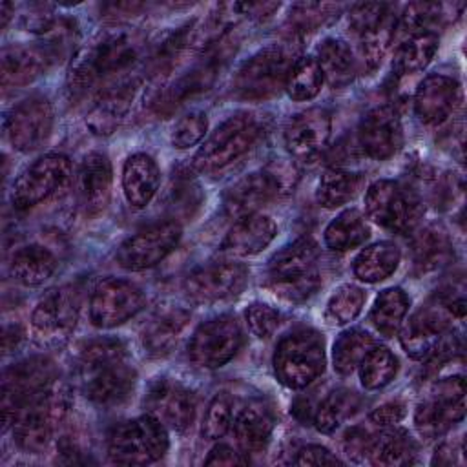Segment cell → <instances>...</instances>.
Returning a JSON list of instances; mask_svg holds the SVG:
<instances>
[{
  "label": "cell",
  "mask_w": 467,
  "mask_h": 467,
  "mask_svg": "<svg viewBox=\"0 0 467 467\" xmlns=\"http://www.w3.org/2000/svg\"><path fill=\"white\" fill-rule=\"evenodd\" d=\"M77 379L88 400L109 409L131 396L137 372L120 339L100 337L82 348L77 361Z\"/></svg>",
  "instance_id": "6da1fadb"
},
{
  "label": "cell",
  "mask_w": 467,
  "mask_h": 467,
  "mask_svg": "<svg viewBox=\"0 0 467 467\" xmlns=\"http://www.w3.org/2000/svg\"><path fill=\"white\" fill-rule=\"evenodd\" d=\"M142 38L130 29H115L99 36L73 57L67 71V95L80 100L97 84L130 69L140 57Z\"/></svg>",
  "instance_id": "7a4b0ae2"
},
{
  "label": "cell",
  "mask_w": 467,
  "mask_h": 467,
  "mask_svg": "<svg viewBox=\"0 0 467 467\" xmlns=\"http://www.w3.org/2000/svg\"><path fill=\"white\" fill-rule=\"evenodd\" d=\"M319 250L314 239L299 237L272 255L266 286L285 301L303 303L321 286Z\"/></svg>",
  "instance_id": "3957f363"
},
{
  "label": "cell",
  "mask_w": 467,
  "mask_h": 467,
  "mask_svg": "<svg viewBox=\"0 0 467 467\" xmlns=\"http://www.w3.org/2000/svg\"><path fill=\"white\" fill-rule=\"evenodd\" d=\"M239 46L234 31L219 38L202 49V57L186 73L177 77L173 82L159 88L151 95V106L159 115H170L173 109L188 102L190 99L208 91L221 71L226 67L230 58L235 55Z\"/></svg>",
  "instance_id": "277c9868"
},
{
  "label": "cell",
  "mask_w": 467,
  "mask_h": 467,
  "mask_svg": "<svg viewBox=\"0 0 467 467\" xmlns=\"http://www.w3.org/2000/svg\"><path fill=\"white\" fill-rule=\"evenodd\" d=\"M463 296L440 292L410 316L400 336L401 347L409 356L423 359L447 334L452 332V323L463 319Z\"/></svg>",
  "instance_id": "5b68a950"
},
{
  "label": "cell",
  "mask_w": 467,
  "mask_h": 467,
  "mask_svg": "<svg viewBox=\"0 0 467 467\" xmlns=\"http://www.w3.org/2000/svg\"><path fill=\"white\" fill-rule=\"evenodd\" d=\"M69 405V392L58 381L27 401L13 421L15 443L29 454L42 452L66 420Z\"/></svg>",
  "instance_id": "8992f818"
},
{
  "label": "cell",
  "mask_w": 467,
  "mask_h": 467,
  "mask_svg": "<svg viewBox=\"0 0 467 467\" xmlns=\"http://www.w3.org/2000/svg\"><path fill=\"white\" fill-rule=\"evenodd\" d=\"M261 124L254 113L237 111L221 122L193 157L201 173H215L243 157L259 139Z\"/></svg>",
  "instance_id": "52a82bcc"
},
{
  "label": "cell",
  "mask_w": 467,
  "mask_h": 467,
  "mask_svg": "<svg viewBox=\"0 0 467 467\" xmlns=\"http://www.w3.org/2000/svg\"><path fill=\"white\" fill-rule=\"evenodd\" d=\"M166 427L151 414L115 425L108 434V456L113 463L146 465L168 451Z\"/></svg>",
  "instance_id": "ba28073f"
},
{
  "label": "cell",
  "mask_w": 467,
  "mask_h": 467,
  "mask_svg": "<svg viewBox=\"0 0 467 467\" xmlns=\"http://www.w3.org/2000/svg\"><path fill=\"white\" fill-rule=\"evenodd\" d=\"M274 370L277 379L290 389L310 385L325 370V341L312 328L286 334L275 347Z\"/></svg>",
  "instance_id": "9c48e42d"
},
{
  "label": "cell",
  "mask_w": 467,
  "mask_h": 467,
  "mask_svg": "<svg viewBox=\"0 0 467 467\" xmlns=\"http://www.w3.org/2000/svg\"><path fill=\"white\" fill-rule=\"evenodd\" d=\"M292 64V51L285 46H268L257 51L243 62L234 77L235 97L250 102L275 97L285 88Z\"/></svg>",
  "instance_id": "30bf717a"
},
{
  "label": "cell",
  "mask_w": 467,
  "mask_h": 467,
  "mask_svg": "<svg viewBox=\"0 0 467 467\" xmlns=\"http://www.w3.org/2000/svg\"><path fill=\"white\" fill-rule=\"evenodd\" d=\"M58 381L55 363L46 356L26 358L5 368L2 376V423L13 427L16 412Z\"/></svg>",
  "instance_id": "8fae6325"
},
{
  "label": "cell",
  "mask_w": 467,
  "mask_h": 467,
  "mask_svg": "<svg viewBox=\"0 0 467 467\" xmlns=\"http://www.w3.org/2000/svg\"><path fill=\"white\" fill-rule=\"evenodd\" d=\"M465 416V379L451 376L436 381L414 410V425L421 438L443 436Z\"/></svg>",
  "instance_id": "7c38bea8"
},
{
  "label": "cell",
  "mask_w": 467,
  "mask_h": 467,
  "mask_svg": "<svg viewBox=\"0 0 467 467\" xmlns=\"http://www.w3.org/2000/svg\"><path fill=\"white\" fill-rule=\"evenodd\" d=\"M80 310V297L75 286L64 285L49 290L31 314L33 337L40 347H62L73 334Z\"/></svg>",
  "instance_id": "4fadbf2b"
},
{
  "label": "cell",
  "mask_w": 467,
  "mask_h": 467,
  "mask_svg": "<svg viewBox=\"0 0 467 467\" xmlns=\"http://www.w3.org/2000/svg\"><path fill=\"white\" fill-rule=\"evenodd\" d=\"M348 27L358 36L363 66L368 71H374L381 64L396 35L398 20L392 13V5L383 2L356 4L348 16Z\"/></svg>",
  "instance_id": "5bb4252c"
},
{
  "label": "cell",
  "mask_w": 467,
  "mask_h": 467,
  "mask_svg": "<svg viewBox=\"0 0 467 467\" xmlns=\"http://www.w3.org/2000/svg\"><path fill=\"white\" fill-rule=\"evenodd\" d=\"M365 210L376 224L396 234H407L416 226L421 215V202L416 193L401 182L381 179L368 186Z\"/></svg>",
  "instance_id": "9a60e30c"
},
{
  "label": "cell",
  "mask_w": 467,
  "mask_h": 467,
  "mask_svg": "<svg viewBox=\"0 0 467 467\" xmlns=\"http://www.w3.org/2000/svg\"><path fill=\"white\" fill-rule=\"evenodd\" d=\"M71 179V161L62 153H47L29 164L15 181L11 201L16 210H29L62 190Z\"/></svg>",
  "instance_id": "2e32d148"
},
{
  "label": "cell",
  "mask_w": 467,
  "mask_h": 467,
  "mask_svg": "<svg viewBox=\"0 0 467 467\" xmlns=\"http://www.w3.org/2000/svg\"><path fill=\"white\" fill-rule=\"evenodd\" d=\"M243 330L234 316H219L202 323L192 336L188 358L201 368H221L243 347Z\"/></svg>",
  "instance_id": "e0dca14e"
},
{
  "label": "cell",
  "mask_w": 467,
  "mask_h": 467,
  "mask_svg": "<svg viewBox=\"0 0 467 467\" xmlns=\"http://www.w3.org/2000/svg\"><path fill=\"white\" fill-rule=\"evenodd\" d=\"M182 235L177 221H159L130 235L117 250V263L131 272L146 270L161 263L179 244Z\"/></svg>",
  "instance_id": "ac0fdd59"
},
{
  "label": "cell",
  "mask_w": 467,
  "mask_h": 467,
  "mask_svg": "<svg viewBox=\"0 0 467 467\" xmlns=\"http://www.w3.org/2000/svg\"><path fill=\"white\" fill-rule=\"evenodd\" d=\"M146 306L144 292L131 281L106 277L97 283L89 299V319L99 328L126 323Z\"/></svg>",
  "instance_id": "d6986e66"
},
{
  "label": "cell",
  "mask_w": 467,
  "mask_h": 467,
  "mask_svg": "<svg viewBox=\"0 0 467 467\" xmlns=\"http://www.w3.org/2000/svg\"><path fill=\"white\" fill-rule=\"evenodd\" d=\"M248 281V268L241 263H210L190 272L182 283L186 297L199 305H212L237 297Z\"/></svg>",
  "instance_id": "ffe728a7"
},
{
  "label": "cell",
  "mask_w": 467,
  "mask_h": 467,
  "mask_svg": "<svg viewBox=\"0 0 467 467\" xmlns=\"http://www.w3.org/2000/svg\"><path fill=\"white\" fill-rule=\"evenodd\" d=\"M53 130V106L46 97L33 95L18 102L5 117V133L18 151L40 148Z\"/></svg>",
  "instance_id": "44dd1931"
},
{
  "label": "cell",
  "mask_w": 467,
  "mask_h": 467,
  "mask_svg": "<svg viewBox=\"0 0 467 467\" xmlns=\"http://www.w3.org/2000/svg\"><path fill=\"white\" fill-rule=\"evenodd\" d=\"M144 407L148 414L155 416L164 427L177 432H184L192 427L197 412V398L193 390L179 381L161 378L150 385L144 398Z\"/></svg>",
  "instance_id": "7402d4cb"
},
{
  "label": "cell",
  "mask_w": 467,
  "mask_h": 467,
  "mask_svg": "<svg viewBox=\"0 0 467 467\" xmlns=\"http://www.w3.org/2000/svg\"><path fill=\"white\" fill-rule=\"evenodd\" d=\"M330 133V113L323 108H308L288 120L285 128V146L294 159L310 164L327 150Z\"/></svg>",
  "instance_id": "603a6c76"
},
{
  "label": "cell",
  "mask_w": 467,
  "mask_h": 467,
  "mask_svg": "<svg viewBox=\"0 0 467 467\" xmlns=\"http://www.w3.org/2000/svg\"><path fill=\"white\" fill-rule=\"evenodd\" d=\"M285 195L277 175L272 166H266L261 171H254L232 184L223 197L224 215L230 219H241L252 213H257L261 206L270 202L275 197Z\"/></svg>",
  "instance_id": "cb8c5ba5"
},
{
  "label": "cell",
  "mask_w": 467,
  "mask_h": 467,
  "mask_svg": "<svg viewBox=\"0 0 467 467\" xmlns=\"http://www.w3.org/2000/svg\"><path fill=\"white\" fill-rule=\"evenodd\" d=\"M358 142L370 159L385 161L392 157L403 142L401 120L396 108L383 104L365 113L358 126Z\"/></svg>",
  "instance_id": "d4e9b609"
},
{
  "label": "cell",
  "mask_w": 467,
  "mask_h": 467,
  "mask_svg": "<svg viewBox=\"0 0 467 467\" xmlns=\"http://www.w3.org/2000/svg\"><path fill=\"white\" fill-rule=\"evenodd\" d=\"M139 89L137 77L115 78L104 89L99 91L91 109L88 111L86 124L95 135H109L113 133L128 111L131 109L135 93Z\"/></svg>",
  "instance_id": "484cf974"
},
{
  "label": "cell",
  "mask_w": 467,
  "mask_h": 467,
  "mask_svg": "<svg viewBox=\"0 0 467 467\" xmlns=\"http://www.w3.org/2000/svg\"><path fill=\"white\" fill-rule=\"evenodd\" d=\"M460 84L447 75H427L414 95V111L425 124L436 126L445 122L460 104Z\"/></svg>",
  "instance_id": "4316f807"
},
{
  "label": "cell",
  "mask_w": 467,
  "mask_h": 467,
  "mask_svg": "<svg viewBox=\"0 0 467 467\" xmlns=\"http://www.w3.org/2000/svg\"><path fill=\"white\" fill-rule=\"evenodd\" d=\"M55 58L40 44H13L2 49L0 80L2 88H18L31 84L47 71Z\"/></svg>",
  "instance_id": "83f0119b"
},
{
  "label": "cell",
  "mask_w": 467,
  "mask_h": 467,
  "mask_svg": "<svg viewBox=\"0 0 467 467\" xmlns=\"http://www.w3.org/2000/svg\"><path fill=\"white\" fill-rule=\"evenodd\" d=\"M77 195L86 215H99L111 197V164L104 153H88L77 173Z\"/></svg>",
  "instance_id": "f1b7e54d"
},
{
  "label": "cell",
  "mask_w": 467,
  "mask_h": 467,
  "mask_svg": "<svg viewBox=\"0 0 467 467\" xmlns=\"http://www.w3.org/2000/svg\"><path fill=\"white\" fill-rule=\"evenodd\" d=\"M190 321V312L177 305H162L148 317L140 330V343L148 356L164 358L175 347Z\"/></svg>",
  "instance_id": "f546056e"
},
{
  "label": "cell",
  "mask_w": 467,
  "mask_h": 467,
  "mask_svg": "<svg viewBox=\"0 0 467 467\" xmlns=\"http://www.w3.org/2000/svg\"><path fill=\"white\" fill-rule=\"evenodd\" d=\"M275 223L263 213L237 219L221 243V250L230 255L248 257L265 250L275 237Z\"/></svg>",
  "instance_id": "4dcf8cb0"
},
{
  "label": "cell",
  "mask_w": 467,
  "mask_h": 467,
  "mask_svg": "<svg viewBox=\"0 0 467 467\" xmlns=\"http://www.w3.org/2000/svg\"><path fill=\"white\" fill-rule=\"evenodd\" d=\"M274 431L272 410L261 401H250L235 410L232 432L241 451L259 452L266 447Z\"/></svg>",
  "instance_id": "1f68e13d"
},
{
  "label": "cell",
  "mask_w": 467,
  "mask_h": 467,
  "mask_svg": "<svg viewBox=\"0 0 467 467\" xmlns=\"http://www.w3.org/2000/svg\"><path fill=\"white\" fill-rule=\"evenodd\" d=\"M161 173L146 153H133L122 166V190L130 206L144 208L159 190Z\"/></svg>",
  "instance_id": "d6a6232c"
},
{
  "label": "cell",
  "mask_w": 467,
  "mask_h": 467,
  "mask_svg": "<svg viewBox=\"0 0 467 467\" xmlns=\"http://www.w3.org/2000/svg\"><path fill=\"white\" fill-rule=\"evenodd\" d=\"M410 252L416 275L441 270L454 259V250L449 235L436 226H427L414 234L410 241Z\"/></svg>",
  "instance_id": "836d02e7"
},
{
  "label": "cell",
  "mask_w": 467,
  "mask_h": 467,
  "mask_svg": "<svg viewBox=\"0 0 467 467\" xmlns=\"http://www.w3.org/2000/svg\"><path fill=\"white\" fill-rule=\"evenodd\" d=\"M57 257L40 244H26L9 259L11 277L24 286L44 285L57 270Z\"/></svg>",
  "instance_id": "e575fe53"
},
{
  "label": "cell",
  "mask_w": 467,
  "mask_h": 467,
  "mask_svg": "<svg viewBox=\"0 0 467 467\" xmlns=\"http://www.w3.org/2000/svg\"><path fill=\"white\" fill-rule=\"evenodd\" d=\"M317 64L332 88H345L356 77L358 66L350 46L339 38H325L317 46Z\"/></svg>",
  "instance_id": "d590c367"
},
{
  "label": "cell",
  "mask_w": 467,
  "mask_h": 467,
  "mask_svg": "<svg viewBox=\"0 0 467 467\" xmlns=\"http://www.w3.org/2000/svg\"><path fill=\"white\" fill-rule=\"evenodd\" d=\"M416 443L409 436L407 431L392 427H385V431L378 436H372L368 449V462L372 465H409L416 462Z\"/></svg>",
  "instance_id": "8d00e7d4"
},
{
  "label": "cell",
  "mask_w": 467,
  "mask_h": 467,
  "mask_svg": "<svg viewBox=\"0 0 467 467\" xmlns=\"http://www.w3.org/2000/svg\"><path fill=\"white\" fill-rule=\"evenodd\" d=\"M401 259L400 248L390 241H379L358 254L354 259V275L365 283L387 279L398 268Z\"/></svg>",
  "instance_id": "74e56055"
},
{
  "label": "cell",
  "mask_w": 467,
  "mask_h": 467,
  "mask_svg": "<svg viewBox=\"0 0 467 467\" xmlns=\"http://www.w3.org/2000/svg\"><path fill=\"white\" fill-rule=\"evenodd\" d=\"M204 201L202 190L199 186V182L184 171H177L173 173L170 186L166 190V212L170 213L171 221L182 219V221H190L201 208Z\"/></svg>",
  "instance_id": "f35d334b"
},
{
  "label": "cell",
  "mask_w": 467,
  "mask_h": 467,
  "mask_svg": "<svg viewBox=\"0 0 467 467\" xmlns=\"http://www.w3.org/2000/svg\"><path fill=\"white\" fill-rule=\"evenodd\" d=\"M361 184V173L343 168H330L319 179L316 192L317 202L325 208H339L356 197Z\"/></svg>",
  "instance_id": "ab89813d"
},
{
  "label": "cell",
  "mask_w": 467,
  "mask_h": 467,
  "mask_svg": "<svg viewBox=\"0 0 467 467\" xmlns=\"http://www.w3.org/2000/svg\"><path fill=\"white\" fill-rule=\"evenodd\" d=\"M370 235V228L358 210H345L325 230V243L330 250L347 252L363 244Z\"/></svg>",
  "instance_id": "60d3db41"
},
{
  "label": "cell",
  "mask_w": 467,
  "mask_h": 467,
  "mask_svg": "<svg viewBox=\"0 0 467 467\" xmlns=\"http://www.w3.org/2000/svg\"><path fill=\"white\" fill-rule=\"evenodd\" d=\"M407 310V294L398 286L385 288L378 294L374 301V306L370 310V323L376 327L378 332H381L387 337H392L400 330Z\"/></svg>",
  "instance_id": "b9f144b4"
},
{
  "label": "cell",
  "mask_w": 467,
  "mask_h": 467,
  "mask_svg": "<svg viewBox=\"0 0 467 467\" xmlns=\"http://www.w3.org/2000/svg\"><path fill=\"white\" fill-rule=\"evenodd\" d=\"M438 33L421 31L405 38L396 55V69L400 73H418L425 69L438 51Z\"/></svg>",
  "instance_id": "7bdbcfd3"
},
{
  "label": "cell",
  "mask_w": 467,
  "mask_h": 467,
  "mask_svg": "<svg viewBox=\"0 0 467 467\" xmlns=\"http://www.w3.org/2000/svg\"><path fill=\"white\" fill-rule=\"evenodd\" d=\"M374 345V337L361 328H350L341 332L332 348L334 368L339 374H350L354 368L359 367V363Z\"/></svg>",
  "instance_id": "ee69618b"
},
{
  "label": "cell",
  "mask_w": 467,
  "mask_h": 467,
  "mask_svg": "<svg viewBox=\"0 0 467 467\" xmlns=\"http://www.w3.org/2000/svg\"><path fill=\"white\" fill-rule=\"evenodd\" d=\"M359 398L356 392L339 389L330 392L314 410V425L319 432L330 434L334 432L350 414H354L359 407Z\"/></svg>",
  "instance_id": "f6af8a7d"
},
{
  "label": "cell",
  "mask_w": 467,
  "mask_h": 467,
  "mask_svg": "<svg viewBox=\"0 0 467 467\" xmlns=\"http://www.w3.org/2000/svg\"><path fill=\"white\" fill-rule=\"evenodd\" d=\"M358 368L361 385L368 390H376L394 379L398 374V359L387 347L374 345Z\"/></svg>",
  "instance_id": "bcb514c9"
},
{
  "label": "cell",
  "mask_w": 467,
  "mask_h": 467,
  "mask_svg": "<svg viewBox=\"0 0 467 467\" xmlns=\"http://www.w3.org/2000/svg\"><path fill=\"white\" fill-rule=\"evenodd\" d=\"M323 84V73L314 57H299L294 60L285 89L294 100H310L314 99Z\"/></svg>",
  "instance_id": "7dc6e473"
},
{
  "label": "cell",
  "mask_w": 467,
  "mask_h": 467,
  "mask_svg": "<svg viewBox=\"0 0 467 467\" xmlns=\"http://www.w3.org/2000/svg\"><path fill=\"white\" fill-rule=\"evenodd\" d=\"M339 11L336 4H321V2H303L296 4L290 9L286 26L292 36H303L306 33L316 31L328 18H332Z\"/></svg>",
  "instance_id": "c3c4849f"
},
{
  "label": "cell",
  "mask_w": 467,
  "mask_h": 467,
  "mask_svg": "<svg viewBox=\"0 0 467 467\" xmlns=\"http://www.w3.org/2000/svg\"><path fill=\"white\" fill-rule=\"evenodd\" d=\"M365 305V292L356 285H341L327 303V319L332 325L354 321Z\"/></svg>",
  "instance_id": "681fc988"
},
{
  "label": "cell",
  "mask_w": 467,
  "mask_h": 467,
  "mask_svg": "<svg viewBox=\"0 0 467 467\" xmlns=\"http://www.w3.org/2000/svg\"><path fill=\"white\" fill-rule=\"evenodd\" d=\"M235 410H237V405L230 394L226 392L215 394L202 418V434L208 440L223 438L232 429Z\"/></svg>",
  "instance_id": "f907efd6"
},
{
  "label": "cell",
  "mask_w": 467,
  "mask_h": 467,
  "mask_svg": "<svg viewBox=\"0 0 467 467\" xmlns=\"http://www.w3.org/2000/svg\"><path fill=\"white\" fill-rule=\"evenodd\" d=\"M443 5L436 2H412L405 7L400 18V27L407 29L409 35L421 31H434L443 22Z\"/></svg>",
  "instance_id": "816d5d0a"
},
{
  "label": "cell",
  "mask_w": 467,
  "mask_h": 467,
  "mask_svg": "<svg viewBox=\"0 0 467 467\" xmlns=\"http://www.w3.org/2000/svg\"><path fill=\"white\" fill-rule=\"evenodd\" d=\"M208 130V119L202 111L186 113L171 131V144L177 150H186L201 142Z\"/></svg>",
  "instance_id": "f5cc1de1"
},
{
  "label": "cell",
  "mask_w": 467,
  "mask_h": 467,
  "mask_svg": "<svg viewBox=\"0 0 467 467\" xmlns=\"http://www.w3.org/2000/svg\"><path fill=\"white\" fill-rule=\"evenodd\" d=\"M248 328L257 337H268L279 325V312L266 303H252L244 312Z\"/></svg>",
  "instance_id": "db71d44e"
},
{
  "label": "cell",
  "mask_w": 467,
  "mask_h": 467,
  "mask_svg": "<svg viewBox=\"0 0 467 467\" xmlns=\"http://www.w3.org/2000/svg\"><path fill=\"white\" fill-rule=\"evenodd\" d=\"M296 465H341L343 462L321 445H306L297 451L294 458Z\"/></svg>",
  "instance_id": "11a10c76"
},
{
  "label": "cell",
  "mask_w": 467,
  "mask_h": 467,
  "mask_svg": "<svg viewBox=\"0 0 467 467\" xmlns=\"http://www.w3.org/2000/svg\"><path fill=\"white\" fill-rule=\"evenodd\" d=\"M370 441H372V436L365 429L352 427L343 436V449L352 460H361L368 454Z\"/></svg>",
  "instance_id": "9f6ffc18"
},
{
  "label": "cell",
  "mask_w": 467,
  "mask_h": 467,
  "mask_svg": "<svg viewBox=\"0 0 467 467\" xmlns=\"http://www.w3.org/2000/svg\"><path fill=\"white\" fill-rule=\"evenodd\" d=\"M403 418H405V403L400 400H392V401H387V403L376 407L368 416V420L374 425L383 427V429L400 423Z\"/></svg>",
  "instance_id": "6f0895ef"
},
{
  "label": "cell",
  "mask_w": 467,
  "mask_h": 467,
  "mask_svg": "<svg viewBox=\"0 0 467 467\" xmlns=\"http://www.w3.org/2000/svg\"><path fill=\"white\" fill-rule=\"evenodd\" d=\"M250 458L244 451H237L226 443L215 445L204 458L206 465H246Z\"/></svg>",
  "instance_id": "680465c9"
},
{
  "label": "cell",
  "mask_w": 467,
  "mask_h": 467,
  "mask_svg": "<svg viewBox=\"0 0 467 467\" xmlns=\"http://www.w3.org/2000/svg\"><path fill=\"white\" fill-rule=\"evenodd\" d=\"M241 9L246 18L263 20V18H268L274 11H277L279 4L277 2H241Z\"/></svg>",
  "instance_id": "91938a15"
},
{
  "label": "cell",
  "mask_w": 467,
  "mask_h": 467,
  "mask_svg": "<svg viewBox=\"0 0 467 467\" xmlns=\"http://www.w3.org/2000/svg\"><path fill=\"white\" fill-rule=\"evenodd\" d=\"M462 454V443L456 441H445L441 443L432 458V463L436 465H452L458 462V456Z\"/></svg>",
  "instance_id": "94428289"
},
{
  "label": "cell",
  "mask_w": 467,
  "mask_h": 467,
  "mask_svg": "<svg viewBox=\"0 0 467 467\" xmlns=\"http://www.w3.org/2000/svg\"><path fill=\"white\" fill-rule=\"evenodd\" d=\"M22 336H24V332H22V328H20L18 325H9V327H5V328H4V334H2V348H4V352H5V354L11 352V350L20 343Z\"/></svg>",
  "instance_id": "6125c7cd"
},
{
  "label": "cell",
  "mask_w": 467,
  "mask_h": 467,
  "mask_svg": "<svg viewBox=\"0 0 467 467\" xmlns=\"http://www.w3.org/2000/svg\"><path fill=\"white\" fill-rule=\"evenodd\" d=\"M15 7H13V4H9V2H2V5H0V15H2V27H5V24H7V20H9V13L13 11Z\"/></svg>",
  "instance_id": "be15d7a7"
}]
</instances>
